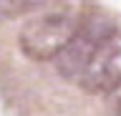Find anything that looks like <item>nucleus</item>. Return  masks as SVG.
Here are the masks:
<instances>
[{"instance_id": "nucleus-4", "label": "nucleus", "mask_w": 121, "mask_h": 116, "mask_svg": "<svg viewBox=\"0 0 121 116\" xmlns=\"http://www.w3.org/2000/svg\"><path fill=\"white\" fill-rule=\"evenodd\" d=\"M53 3L56 0H0V20H13V18L28 15V13H38Z\"/></svg>"}, {"instance_id": "nucleus-3", "label": "nucleus", "mask_w": 121, "mask_h": 116, "mask_svg": "<svg viewBox=\"0 0 121 116\" xmlns=\"http://www.w3.org/2000/svg\"><path fill=\"white\" fill-rule=\"evenodd\" d=\"M83 91L88 93H111L121 83V35L113 33L101 51L93 56L88 68L78 78Z\"/></svg>"}, {"instance_id": "nucleus-5", "label": "nucleus", "mask_w": 121, "mask_h": 116, "mask_svg": "<svg viewBox=\"0 0 121 116\" xmlns=\"http://www.w3.org/2000/svg\"><path fill=\"white\" fill-rule=\"evenodd\" d=\"M106 96H108V106H111L113 116H121V83L116 86L111 93H106Z\"/></svg>"}, {"instance_id": "nucleus-1", "label": "nucleus", "mask_w": 121, "mask_h": 116, "mask_svg": "<svg viewBox=\"0 0 121 116\" xmlns=\"http://www.w3.org/2000/svg\"><path fill=\"white\" fill-rule=\"evenodd\" d=\"M91 10L88 0H56L23 25L18 35L20 51L30 61H56L86 23Z\"/></svg>"}, {"instance_id": "nucleus-2", "label": "nucleus", "mask_w": 121, "mask_h": 116, "mask_svg": "<svg viewBox=\"0 0 121 116\" xmlns=\"http://www.w3.org/2000/svg\"><path fill=\"white\" fill-rule=\"evenodd\" d=\"M116 28H113L111 18H106L98 10H91V15L86 18V23L78 28V33L73 35V40L68 43L60 56L56 58V68L63 78L68 81H78L83 76V71L88 68V63L93 61V56L101 51L106 40L111 38Z\"/></svg>"}]
</instances>
